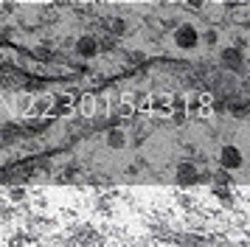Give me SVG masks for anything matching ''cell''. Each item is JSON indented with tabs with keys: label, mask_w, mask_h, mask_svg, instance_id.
<instances>
[{
	"label": "cell",
	"mask_w": 250,
	"mask_h": 247,
	"mask_svg": "<svg viewBox=\"0 0 250 247\" xmlns=\"http://www.w3.org/2000/svg\"><path fill=\"white\" fill-rule=\"evenodd\" d=\"M174 40H177L180 48H194V45L200 42V37H197V31H194L191 25H180V28L174 31Z\"/></svg>",
	"instance_id": "6da1fadb"
},
{
	"label": "cell",
	"mask_w": 250,
	"mask_h": 247,
	"mask_svg": "<svg viewBox=\"0 0 250 247\" xmlns=\"http://www.w3.org/2000/svg\"><path fill=\"white\" fill-rule=\"evenodd\" d=\"M222 166L225 168H239L242 166V152L236 146H222Z\"/></svg>",
	"instance_id": "7a4b0ae2"
},
{
	"label": "cell",
	"mask_w": 250,
	"mask_h": 247,
	"mask_svg": "<svg viewBox=\"0 0 250 247\" xmlns=\"http://www.w3.org/2000/svg\"><path fill=\"white\" fill-rule=\"evenodd\" d=\"M222 62H225V67H230V70H242V67H245V56H242L239 48H228L225 54H222Z\"/></svg>",
	"instance_id": "3957f363"
},
{
	"label": "cell",
	"mask_w": 250,
	"mask_h": 247,
	"mask_svg": "<svg viewBox=\"0 0 250 247\" xmlns=\"http://www.w3.org/2000/svg\"><path fill=\"white\" fill-rule=\"evenodd\" d=\"M76 48H79L82 56H93V54H96V40H90V37H82L79 42H76Z\"/></svg>",
	"instance_id": "277c9868"
},
{
	"label": "cell",
	"mask_w": 250,
	"mask_h": 247,
	"mask_svg": "<svg viewBox=\"0 0 250 247\" xmlns=\"http://www.w3.org/2000/svg\"><path fill=\"white\" fill-rule=\"evenodd\" d=\"M197 180H200V174L194 171L191 163H183L180 166V183H197Z\"/></svg>",
	"instance_id": "5b68a950"
},
{
	"label": "cell",
	"mask_w": 250,
	"mask_h": 247,
	"mask_svg": "<svg viewBox=\"0 0 250 247\" xmlns=\"http://www.w3.org/2000/svg\"><path fill=\"white\" fill-rule=\"evenodd\" d=\"M107 144L115 146V149H118V146H124V132H110V135H107Z\"/></svg>",
	"instance_id": "8992f818"
},
{
	"label": "cell",
	"mask_w": 250,
	"mask_h": 247,
	"mask_svg": "<svg viewBox=\"0 0 250 247\" xmlns=\"http://www.w3.org/2000/svg\"><path fill=\"white\" fill-rule=\"evenodd\" d=\"M214 194H216L222 202H225V205H230V202H233V194H230L228 188H214Z\"/></svg>",
	"instance_id": "52a82bcc"
},
{
	"label": "cell",
	"mask_w": 250,
	"mask_h": 247,
	"mask_svg": "<svg viewBox=\"0 0 250 247\" xmlns=\"http://www.w3.org/2000/svg\"><path fill=\"white\" fill-rule=\"evenodd\" d=\"M9 197H12L14 202H20V200H25V191H23V188H14L12 194H9Z\"/></svg>",
	"instance_id": "ba28073f"
},
{
	"label": "cell",
	"mask_w": 250,
	"mask_h": 247,
	"mask_svg": "<svg viewBox=\"0 0 250 247\" xmlns=\"http://www.w3.org/2000/svg\"><path fill=\"white\" fill-rule=\"evenodd\" d=\"M107 25H110V31H124V22L121 20H110Z\"/></svg>",
	"instance_id": "9c48e42d"
},
{
	"label": "cell",
	"mask_w": 250,
	"mask_h": 247,
	"mask_svg": "<svg viewBox=\"0 0 250 247\" xmlns=\"http://www.w3.org/2000/svg\"><path fill=\"white\" fill-rule=\"evenodd\" d=\"M186 3H191V6H203L205 0H186Z\"/></svg>",
	"instance_id": "30bf717a"
}]
</instances>
